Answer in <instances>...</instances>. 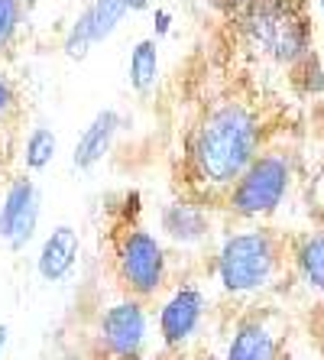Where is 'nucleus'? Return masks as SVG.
Here are the masks:
<instances>
[{"label": "nucleus", "instance_id": "1", "mask_svg": "<svg viewBox=\"0 0 324 360\" xmlns=\"http://www.w3.org/2000/svg\"><path fill=\"white\" fill-rule=\"evenodd\" d=\"M266 127L247 101H217L198 117L185 140V179L198 195L231 192L243 169L263 153Z\"/></svg>", "mask_w": 324, "mask_h": 360}, {"label": "nucleus", "instance_id": "2", "mask_svg": "<svg viewBox=\"0 0 324 360\" xmlns=\"http://www.w3.org/2000/svg\"><path fill=\"white\" fill-rule=\"evenodd\" d=\"M237 23L250 46L279 65H299L315 49L308 0H247Z\"/></svg>", "mask_w": 324, "mask_h": 360}, {"label": "nucleus", "instance_id": "3", "mask_svg": "<svg viewBox=\"0 0 324 360\" xmlns=\"http://www.w3.org/2000/svg\"><path fill=\"white\" fill-rule=\"evenodd\" d=\"M283 269V243L269 227L233 231L221 240L214 257L217 283L227 295H253L276 283Z\"/></svg>", "mask_w": 324, "mask_h": 360}, {"label": "nucleus", "instance_id": "4", "mask_svg": "<svg viewBox=\"0 0 324 360\" xmlns=\"http://www.w3.org/2000/svg\"><path fill=\"white\" fill-rule=\"evenodd\" d=\"M114 263L117 276H120L130 299H153V295L162 292V285L169 279L166 247L143 224H130V221L120 224L114 237Z\"/></svg>", "mask_w": 324, "mask_h": 360}, {"label": "nucleus", "instance_id": "5", "mask_svg": "<svg viewBox=\"0 0 324 360\" xmlns=\"http://www.w3.org/2000/svg\"><path fill=\"white\" fill-rule=\"evenodd\" d=\"M292 160L283 150H263L227 192V208L243 221L269 218L292 188Z\"/></svg>", "mask_w": 324, "mask_h": 360}, {"label": "nucleus", "instance_id": "6", "mask_svg": "<svg viewBox=\"0 0 324 360\" xmlns=\"http://www.w3.org/2000/svg\"><path fill=\"white\" fill-rule=\"evenodd\" d=\"M150 335V319L140 299H117L101 311L94 331V357L98 360H143Z\"/></svg>", "mask_w": 324, "mask_h": 360}, {"label": "nucleus", "instance_id": "7", "mask_svg": "<svg viewBox=\"0 0 324 360\" xmlns=\"http://www.w3.org/2000/svg\"><path fill=\"white\" fill-rule=\"evenodd\" d=\"M42 214V195L39 185L30 176L10 179L0 198V240L7 243L10 250H23L26 243L36 237Z\"/></svg>", "mask_w": 324, "mask_h": 360}, {"label": "nucleus", "instance_id": "8", "mask_svg": "<svg viewBox=\"0 0 324 360\" xmlns=\"http://www.w3.org/2000/svg\"><path fill=\"white\" fill-rule=\"evenodd\" d=\"M205 311H208V295L201 285H175V292L159 309V338L169 351H182L195 341V335L201 331V321H205Z\"/></svg>", "mask_w": 324, "mask_h": 360}, {"label": "nucleus", "instance_id": "9", "mask_svg": "<svg viewBox=\"0 0 324 360\" xmlns=\"http://www.w3.org/2000/svg\"><path fill=\"white\" fill-rule=\"evenodd\" d=\"M224 360H283V341L263 315H247L233 325Z\"/></svg>", "mask_w": 324, "mask_h": 360}, {"label": "nucleus", "instance_id": "10", "mask_svg": "<svg viewBox=\"0 0 324 360\" xmlns=\"http://www.w3.org/2000/svg\"><path fill=\"white\" fill-rule=\"evenodd\" d=\"M159 227L179 247H198L211 237V214L201 201L179 198L159 211Z\"/></svg>", "mask_w": 324, "mask_h": 360}, {"label": "nucleus", "instance_id": "11", "mask_svg": "<svg viewBox=\"0 0 324 360\" xmlns=\"http://www.w3.org/2000/svg\"><path fill=\"white\" fill-rule=\"evenodd\" d=\"M78 253H82V237H78L75 227L72 224L52 227L39 247V257H36V273L46 283H62V279L72 276Z\"/></svg>", "mask_w": 324, "mask_h": 360}, {"label": "nucleus", "instance_id": "12", "mask_svg": "<svg viewBox=\"0 0 324 360\" xmlns=\"http://www.w3.org/2000/svg\"><path fill=\"white\" fill-rule=\"evenodd\" d=\"M120 124H124V120H120V114H117L114 108L98 110L91 117V124L84 127V134L78 136L75 153H72V166H75L78 172H91L110 153L117 134H120Z\"/></svg>", "mask_w": 324, "mask_h": 360}, {"label": "nucleus", "instance_id": "13", "mask_svg": "<svg viewBox=\"0 0 324 360\" xmlns=\"http://www.w3.org/2000/svg\"><path fill=\"white\" fill-rule=\"evenodd\" d=\"M159 39L146 36L130 49V62H127V82L140 98H150L159 84Z\"/></svg>", "mask_w": 324, "mask_h": 360}, {"label": "nucleus", "instance_id": "14", "mask_svg": "<svg viewBox=\"0 0 324 360\" xmlns=\"http://www.w3.org/2000/svg\"><path fill=\"white\" fill-rule=\"evenodd\" d=\"M292 263H295V273L302 283L311 292L324 295V231L299 237L295 250H292Z\"/></svg>", "mask_w": 324, "mask_h": 360}, {"label": "nucleus", "instance_id": "15", "mask_svg": "<svg viewBox=\"0 0 324 360\" xmlns=\"http://www.w3.org/2000/svg\"><path fill=\"white\" fill-rule=\"evenodd\" d=\"M127 13H130V10H127V0H91V4L82 10V20L88 23V33H91L94 46L110 39Z\"/></svg>", "mask_w": 324, "mask_h": 360}, {"label": "nucleus", "instance_id": "16", "mask_svg": "<svg viewBox=\"0 0 324 360\" xmlns=\"http://www.w3.org/2000/svg\"><path fill=\"white\" fill-rule=\"evenodd\" d=\"M56 153H58V136L56 130L49 127H33L26 134V143H23V166L30 172H42L56 162Z\"/></svg>", "mask_w": 324, "mask_h": 360}, {"label": "nucleus", "instance_id": "17", "mask_svg": "<svg viewBox=\"0 0 324 360\" xmlns=\"http://www.w3.org/2000/svg\"><path fill=\"white\" fill-rule=\"evenodd\" d=\"M23 26V0H0V52H7Z\"/></svg>", "mask_w": 324, "mask_h": 360}, {"label": "nucleus", "instance_id": "18", "mask_svg": "<svg viewBox=\"0 0 324 360\" xmlns=\"http://www.w3.org/2000/svg\"><path fill=\"white\" fill-rule=\"evenodd\" d=\"M13 110H17V91H13V84L7 78L0 75V120H7Z\"/></svg>", "mask_w": 324, "mask_h": 360}, {"label": "nucleus", "instance_id": "19", "mask_svg": "<svg viewBox=\"0 0 324 360\" xmlns=\"http://www.w3.org/2000/svg\"><path fill=\"white\" fill-rule=\"evenodd\" d=\"M211 4H214V7L221 10V13H227V17H237V13L243 10V4H247V0H211Z\"/></svg>", "mask_w": 324, "mask_h": 360}, {"label": "nucleus", "instance_id": "20", "mask_svg": "<svg viewBox=\"0 0 324 360\" xmlns=\"http://www.w3.org/2000/svg\"><path fill=\"white\" fill-rule=\"evenodd\" d=\"M153 0H127V10L130 13H143V10H150Z\"/></svg>", "mask_w": 324, "mask_h": 360}, {"label": "nucleus", "instance_id": "21", "mask_svg": "<svg viewBox=\"0 0 324 360\" xmlns=\"http://www.w3.org/2000/svg\"><path fill=\"white\" fill-rule=\"evenodd\" d=\"M156 20H159V26H156V36H162V33H166V30H169V13H166V10H159V13H156Z\"/></svg>", "mask_w": 324, "mask_h": 360}, {"label": "nucleus", "instance_id": "22", "mask_svg": "<svg viewBox=\"0 0 324 360\" xmlns=\"http://www.w3.org/2000/svg\"><path fill=\"white\" fill-rule=\"evenodd\" d=\"M7 341H10V328L0 325V357H4V351H7Z\"/></svg>", "mask_w": 324, "mask_h": 360}, {"label": "nucleus", "instance_id": "23", "mask_svg": "<svg viewBox=\"0 0 324 360\" xmlns=\"http://www.w3.org/2000/svg\"><path fill=\"white\" fill-rule=\"evenodd\" d=\"M315 4H318V10H321V17H324V0H315Z\"/></svg>", "mask_w": 324, "mask_h": 360}, {"label": "nucleus", "instance_id": "24", "mask_svg": "<svg viewBox=\"0 0 324 360\" xmlns=\"http://www.w3.org/2000/svg\"><path fill=\"white\" fill-rule=\"evenodd\" d=\"M62 360H84V357H75V354H72V357H62Z\"/></svg>", "mask_w": 324, "mask_h": 360}]
</instances>
